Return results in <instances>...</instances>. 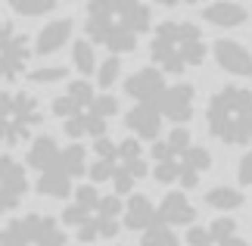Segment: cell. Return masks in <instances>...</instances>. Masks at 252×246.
I'll return each instance as SVG.
<instances>
[{
    "mask_svg": "<svg viewBox=\"0 0 252 246\" xmlns=\"http://www.w3.org/2000/svg\"><path fill=\"white\" fill-rule=\"evenodd\" d=\"M153 9L140 0H91L84 6V32L91 44H100L109 56L131 53L150 32Z\"/></svg>",
    "mask_w": 252,
    "mask_h": 246,
    "instance_id": "6da1fadb",
    "label": "cell"
},
{
    "mask_svg": "<svg viewBox=\"0 0 252 246\" xmlns=\"http://www.w3.org/2000/svg\"><path fill=\"white\" fill-rule=\"evenodd\" d=\"M153 178L159 184H181L193 190L199 178L212 169V156L190 137L187 128H171L162 141L153 143Z\"/></svg>",
    "mask_w": 252,
    "mask_h": 246,
    "instance_id": "7a4b0ae2",
    "label": "cell"
},
{
    "mask_svg": "<svg viewBox=\"0 0 252 246\" xmlns=\"http://www.w3.org/2000/svg\"><path fill=\"white\" fill-rule=\"evenodd\" d=\"M119 112V100L112 94H96L91 84L78 78L65 87V94H60L53 100V115H60L65 122V134L69 137H94L100 141L106 137V122Z\"/></svg>",
    "mask_w": 252,
    "mask_h": 246,
    "instance_id": "3957f363",
    "label": "cell"
},
{
    "mask_svg": "<svg viewBox=\"0 0 252 246\" xmlns=\"http://www.w3.org/2000/svg\"><path fill=\"white\" fill-rule=\"evenodd\" d=\"M119 215H125V206L115 193H100L94 184L75 187L72 203L63 209V221L75 231L81 243L112 240L119 234Z\"/></svg>",
    "mask_w": 252,
    "mask_h": 246,
    "instance_id": "277c9868",
    "label": "cell"
},
{
    "mask_svg": "<svg viewBox=\"0 0 252 246\" xmlns=\"http://www.w3.org/2000/svg\"><path fill=\"white\" fill-rule=\"evenodd\" d=\"M206 35L190 19H165L150 37V56L159 72L181 75L206 60Z\"/></svg>",
    "mask_w": 252,
    "mask_h": 246,
    "instance_id": "5b68a950",
    "label": "cell"
},
{
    "mask_svg": "<svg viewBox=\"0 0 252 246\" xmlns=\"http://www.w3.org/2000/svg\"><path fill=\"white\" fill-rule=\"evenodd\" d=\"M206 128L215 141L227 146L252 143V91L240 84H224L212 94L206 106Z\"/></svg>",
    "mask_w": 252,
    "mask_h": 246,
    "instance_id": "8992f818",
    "label": "cell"
},
{
    "mask_svg": "<svg viewBox=\"0 0 252 246\" xmlns=\"http://www.w3.org/2000/svg\"><path fill=\"white\" fill-rule=\"evenodd\" d=\"M94 153H96V159L87 169L91 181L94 184L109 181L115 196L131 193V187L147 175V156H143L140 141H134V137H125L119 143L109 141V137H100V141H94Z\"/></svg>",
    "mask_w": 252,
    "mask_h": 246,
    "instance_id": "52a82bcc",
    "label": "cell"
},
{
    "mask_svg": "<svg viewBox=\"0 0 252 246\" xmlns=\"http://www.w3.org/2000/svg\"><path fill=\"white\" fill-rule=\"evenodd\" d=\"M44 122L41 100L28 91H0V146L25 143Z\"/></svg>",
    "mask_w": 252,
    "mask_h": 246,
    "instance_id": "ba28073f",
    "label": "cell"
},
{
    "mask_svg": "<svg viewBox=\"0 0 252 246\" xmlns=\"http://www.w3.org/2000/svg\"><path fill=\"white\" fill-rule=\"evenodd\" d=\"M0 246H69V240L56 218L28 212L19 218H9L0 228Z\"/></svg>",
    "mask_w": 252,
    "mask_h": 246,
    "instance_id": "9c48e42d",
    "label": "cell"
},
{
    "mask_svg": "<svg viewBox=\"0 0 252 246\" xmlns=\"http://www.w3.org/2000/svg\"><path fill=\"white\" fill-rule=\"evenodd\" d=\"M32 44L9 19H0V84L16 81L25 75L28 60H32Z\"/></svg>",
    "mask_w": 252,
    "mask_h": 246,
    "instance_id": "30bf717a",
    "label": "cell"
},
{
    "mask_svg": "<svg viewBox=\"0 0 252 246\" xmlns=\"http://www.w3.org/2000/svg\"><path fill=\"white\" fill-rule=\"evenodd\" d=\"M187 246H249L240 237V224L234 218H215L209 224L187 228Z\"/></svg>",
    "mask_w": 252,
    "mask_h": 246,
    "instance_id": "8fae6325",
    "label": "cell"
},
{
    "mask_svg": "<svg viewBox=\"0 0 252 246\" xmlns=\"http://www.w3.org/2000/svg\"><path fill=\"white\" fill-rule=\"evenodd\" d=\"M25 193H28L25 169L9 153H0V215L13 212L16 206L22 203Z\"/></svg>",
    "mask_w": 252,
    "mask_h": 246,
    "instance_id": "7c38bea8",
    "label": "cell"
},
{
    "mask_svg": "<svg viewBox=\"0 0 252 246\" xmlns=\"http://www.w3.org/2000/svg\"><path fill=\"white\" fill-rule=\"evenodd\" d=\"M193 100H196V91L193 84L181 81V84H168L165 94L156 100V109L162 112V119L174 122V128H184L193 119Z\"/></svg>",
    "mask_w": 252,
    "mask_h": 246,
    "instance_id": "4fadbf2b",
    "label": "cell"
},
{
    "mask_svg": "<svg viewBox=\"0 0 252 246\" xmlns=\"http://www.w3.org/2000/svg\"><path fill=\"white\" fill-rule=\"evenodd\" d=\"M165 72H159L156 66L153 69H137L128 81H125V91H128V97H134L137 103H153L156 106V100L162 94H165Z\"/></svg>",
    "mask_w": 252,
    "mask_h": 246,
    "instance_id": "5bb4252c",
    "label": "cell"
},
{
    "mask_svg": "<svg viewBox=\"0 0 252 246\" xmlns=\"http://www.w3.org/2000/svg\"><path fill=\"white\" fill-rule=\"evenodd\" d=\"M212 53H215V63L230 75L249 78L252 75V53L246 50L240 41H230V37H218L212 44Z\"/></svg>",
    "mask_w": 252,
    "mask_h": 246,
    "instance_id": "9a60e30c",
    "label": "cell"
},
{
    "mask_svg": "<svg viewBox=\"0 0 252 246\" xmlns=\"http://www.w3.org/2000/svg\"><path fill=\"white\" fill-rule=\"evenodd\" d=\"M162 122H165V119H162V112L153 103H137L128 115H125L128 131H134L140 141H153V143L162 141V137H159L162 134Z\"/></svg>",
    "mask_w": 252,
    "mask_h": 246,
    "instance_id": "2e32d148",
    "label": "cell"
},
{
    "mask_svg": "<svg viewBox=\"0 0 252 246\" xmlns=\"http://www.w3.org/2000/svg\"><path fill=\"white\" fill-rule=\"evenodd\" d=\"M156 218L162 224H168V228H181V224H190L193 228V221H196V206H193L181 190H171V193L162 196Z\"/></svg>",
    "mask_w": 252,
    "mask_h": 246,
    "instance_id": "e0dca14e",
    "label": "cell"
},
{
    "mask_svg": "<svg viewBox=\"0 0 252 246\" xmlns=\"http://www.w3.org/2000/svg\"><path fill=\"white\" fill-rule=\"evenodd\" d=\"M69 37H72V19H53V22H47L41 28V35H37V41H34V53L50 56L56 50H63V47L69 44Z\"/></svg>",
    "mask_w": 252,
    "mask_h": 246,
    "instance_id": "ac0fdd59",
    "label": "cell"
},
{
    "mask_svg": "<svg viewBox=\"0 0 252 246\" xmlns=\"http://www.w3.org/2000/svg\"><path fill=\"white\" fill-rule=\"evenodd\" d=\"M202 19L209 25H218V28H237L249 19V9L243 3H230V0H218V3H209L202 6Z\"/></svg>",
    "mask_w": 252,
    "mask_h": 246,
    "instance_id": "d6986e66",
    "label": "cell"
},
{
    "mask_svg": "<svg viewBox=\"0 0 252 246\" xmlns=\"http://www.w3.org/2000/svg\"><path fill=\"white\" fill-rule=\"evenodd\" d=\"M60 159H63L60 143H56L53 137H47V134L34 137L32 146H28V153H25V162L32 165V169H37V172H47V169H53V165H60Z\"/></svg>",
    "mask_w": 252,
    "mask_h": 246,
    "instance_id": "ffe728a7",
    "label": "cell"
},
{
    "mask_svg": "<svg viewBox=\"0 0 252 246\" xmlns=\"http://www.w3.org/2000/svg\"><path fill=\"white\" fill-rule=\"evenodd\" d=\"M34 187H37V193L53 196V200H65L69 193H75L72 190V175L65 172L63 159H60V165H53V169H47V172L37 175V184Z\"/></svg>",
    "mask_w": 252,
    "mask_h": 246,
    "instance_id": "44dd1931",
    "label": "cell"
},
{
    "mask_svg": "<svg viewBox=\"0 0 252 246\" xmlns=\"http://www.w3.org/2000/svg\"><path fill=\"white\" fill-rule=\"evenodd\" d=\"M159 209H153V203L143 193H131V200L125 203V228L128 231H147L153 221H156Z\"/></svg>",
    "mask_w": 252,
    "mask_h": 246,
    "instance_id": "7402d4cb",
    "label": "cell"
},
{
    "mask_svg": "<svg viewBox=\"0 0 252 246\" xmlns=\"http://www.w3.org/2000/svg\"><path fill=\"white\" fill-rule=\"evenodd\" d=\"M206 206L221 209V212L240 209V206H243V193H240L237 187H212V190L206 193Z\"/></svg>",
    "mask_w": 252,
    "mask_h": 246,
    "instance_id": "603a6c76",
    "label": "cell"
},
{
    "mask_svg": "<svg viewBox=\"0 0 252 246\" xmlns=\"http://www.w3.org/2000/svg\"><path fill=\"white\" fill-rule=\"evenodd\" d=\"M140 246H181V237L174 234V228L162 224L159 218L140 234Z\"/></svg>",
    "mask_w": 252,
    "mask_h": 246,
    "instance_id": "cb8c5ba5",
    "label": "cell"
},
{
    "mask_svg": "<svg viewBox=\"0 0 252 246\" xmlns=\"http://www.w3.org/2000/svg\"><path fill=\"white\" fill-rule=\"evenodd\" d=\"M87 150L81 143H69V146H63V165H65V172L72 175V178H78V175H84L87 169Z\"/></svg>",
    "mask_w": 252,
    "mask_h": 246,
    "instance_id": "d4e9b609",
    "label": "cell"
},
{
    "mask_svg": "<svg viewBox=\"0 0 252 246\" xmlns=\"http://www.w3.org/2000/svg\"><path fill=\"white\" fill-rule=\"evenodd\" d=\"M72 63H75V69H78L81 75H94L96 69V60H94V47H91V41H78L72 47Z\"/></svg>",
    "mask_w": 252,
    "mask_h": 246,
    "instance_id": "484cf974",
    "label": "cell"
},
{
    "mask_svg": "<svg viewBox=\"0 0 252 246\" xmlns=\"http://www.w3.org/2000/svg\"><path fill=\"white\" fill-rule=\"evenodd\" d=\"M119 75H122V60L119 56H106V60L100 63V69H96V81H100L103 94H109V87L115 84Z\"/></svg>",
    "mask_w": 252,
    "mask_h": 246,
    "instance_id": "4316f807",
    "label": "cell"
},
{
    "mask_svg": "<svg viewBox=\"0 0 252 246\" xmlns=\"http://www.w3.org/2000/svg\"><path fill=\"white\" fill-rule=\"evenodd\" d=\"M19 16H47L56 9V0H13L9 3Z\"/></svg>",
    "mask_w": 252,
    "mask_h": 246,
    "instance_id": "83f0119b",
    "label": "cell"
},
{
    "mask_svg": "<svg viewBox=\"0 0 252 246\" xmlns=\"http://www.w3.org/2000/svg\"><path fill=\"white\" fill-rule=\"evenodd\" d=\"M65 75H69V69H65V66H44V69H32V72H28V81H34V84H53V81H63Z\"/></svg>",
    "mask_w": 252,
    "mask_h": 246,
    "instance_id": "f1b7e54d",
    "label": "cell"
},
{
    "mask_svg": "<svg viewBox=\"0 0 252 246\" xmlns=\"http://www.w3.org/2000/svg\"><path fill=\"white\" fill-rule=\"evenodd\" d=\"M237 178H240V184H252V150H246V156L240 159V165H237Z\"/></svg>",
    "mask_w": 252,
    "mask_h": 246,
    "instance_id": "f546056e",
    "label": "cell"
},
{
    "mask_svg": "<svg viewBox=\"0 0 252 246\" xmlns=\"http://www.w3.org/2000/svg\"><path fill=\"white\" fill-rule=\"evenodd\" d=\"M249 246H252V243H249Z\"/></svg>",
    "mask_w": 252,
    "mask_h": 246,
    "instance_id": "4dcf8cb0",
    "label": "cell"
}]
</instances>
